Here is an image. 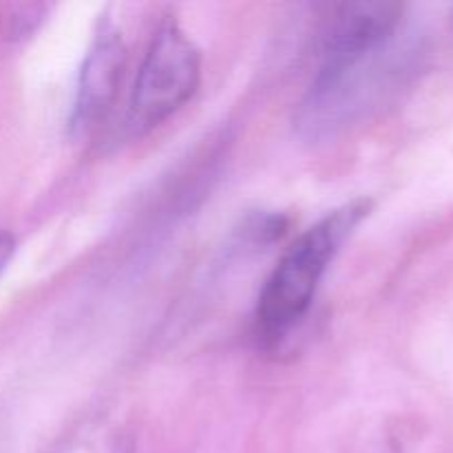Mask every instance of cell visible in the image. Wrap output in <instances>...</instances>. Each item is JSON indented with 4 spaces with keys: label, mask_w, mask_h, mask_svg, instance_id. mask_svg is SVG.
Returning <instances> with one entry per match:
<instances>
[{
    "label": "cell",
    "mask_w": 453,
    "mask_h": 453,
    "mask_svg": "<svg viewBox=\"0 0 453 453\" xmlns=\"http://www.w3.org/2000/svg\"><path fill=\"white\" fill-rule=\"evenodd\" d=\"M403 35L405 29L361 56L319 62L317 75L296 111V133L314 144L336 140L396 91L414 65V47Z\"/></svg>",
    "instance_id": "obj_1"
},
{
    "label": "cell",
    "mask_w": 453,
    "mask_h": 453,
    "mask_svg": "<svg viewBox=\"0 0 453 453\" xmlns=\"http://www.w3.org/2000/svg\"><path fill=\"white\" fill-rule=\"evenodd\" d=\"M374 203L354 199L301 233L283 252L257 301V341L265 349L279 348L308 317L319 283L334 257L370 217Z\"/></svg>",
    "instance_id": "obj_2"
},
{
    "label": "cell",
    "mask_w": 453,
    "mask_h": 453,
    "mask_svg": "<svg viewBox=\"0 0 453 453\" xmlns=\"http://www.w3.org/2000/svg\"><path fill=\"white\" fill-rule=\"evenodd\" d=\"M202 82V53L173 18L164 20L146 47L133 84L127 124L135 135L166 122Z\"/></svg>",
    "instance_id": "obj_3"
},
{
    "label": "cell",
    "mask_w": 453,
    "mask_h": 453,
    "mask_svg": "<svg viewBox=\"0 0 453 453\" xmlns=\"http://www.w3.org/2000/svg\"><path fill=\"white\" fill-rule=\"evenodd\" d=\"M127 58V44L119 29L106 16L104 20L100 18L75 87L69 118L71 135L75 140L91 137L111 113L122 87Z\"/></svg>",
    "instance_id": "obj_4"
},
{
    "label": "cell",
    "mask_w": 453,
    "mask_h": 453,
    "mask_svg": "<svg viewBox=\"0 0 453 453\" xmlns=\"http://www.w3.org/2000/svg\"><path fill=\"white\" fill-rule=\"evenodd\" d=\"M133 427L113 414H93L66 429L44 453H135Z\"/></svg>",
    "instance_id": "obj_5"
},
{
    "label": "cell",
    "mask_w": 453,
    "mask_h": 453,
    "mask_svg": "<svg viewBox=\"0 0 453 453\" xmlns=\"http://www.w3.org/2000/svg\"><path fill=\"white\" fill-rule=\"evenodd\" d=\"M13 252H16V237L12 233H0V277L7 270Z\"/></svg>",
    "instance_id": "obj_6"
},
{
    "label": "cell",
    "mask_w": 453,
    "mask_h": 453,
    "mask_svg": "<svg viewBox=\"0 0 453 453\" xmlns=\"http://www.w3.org/2000/svg\"><path fill=\"white\" fill-rule=\"evenodd\" d=\"M352 453H403V451L389 441H370L365 442V445L357 447Z\"/></svg>",
    "instance_id": "obj_7"
}]
</instances>
